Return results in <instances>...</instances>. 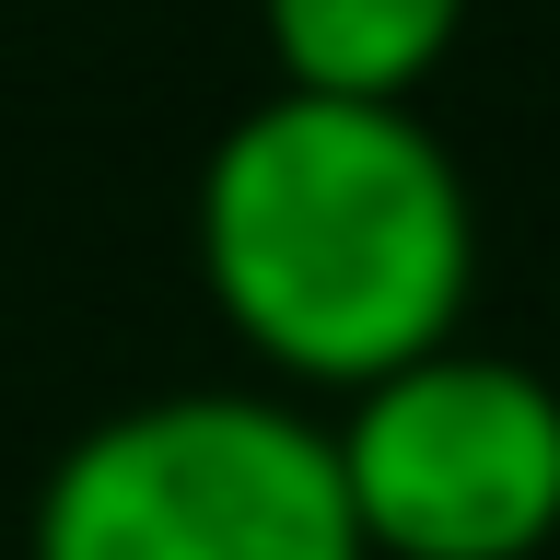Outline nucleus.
Wrapping results in <instances>:
<instances>
[{
	"instance_id": "obj_1",
	"label": "nucleus",
	"mask_w": 560,
	"mask_h": 560,
	"mask_svg": "<svg viewBox=\"0 0 560 560\" xmlns=\"http://www.w3.org/2000/svg\"><path fill=\"white\" fill-rule=\"evenodd\" d=\"M199 280L269 374L350 397L455 339L479 222L409 105L269 94L210 140Z\"/></svg>"
},
{
	"instance_id": "obj_3",
	"label": "nucleus",
	"mask_w": 560,
	"mask_h": 560,
	"mask_svg": "<svg viewBox=\"0 0 560 560\" xmlns=\"http://www.w3.org/2000/svg\"><path fill=\"white\" fill-rule=\"evenodd\" d=\"M339 490L385 560H549L560 537V385L502 350H420L350 385Z\"/></svg>"
},
{
	"instance_id": "obj_2",
	"label": "nucleus",
	"mask_w": 560,
	"mask_h": 560,
	"mask_svg": "<svg viewBox=\"0 0 560 560\" xmlns=\"http://www.w3.org/2000/svg\"><path fill=\"white\" fill-rule=\"evenodd\" d=\"M35 560H374L339 444L292 397H140L94 420L35 490Z\"/></svg>"
},
{
	"instance_id": "obj_4",
	"label": "nucleus",
	"mask_w": 560,
	"mask_h": 560,
	"mask_svg": "<svg viewBox=\"0 0 560 560\" xmlns=\"http://www.w3.org/2000/svg\"><path fill=\"white\" fill-rule=\"evenodd\" d=\"M269 59L292 94H350V105H409L444 70L467 0H257Z\"/></svg>"
}]
</instances>
